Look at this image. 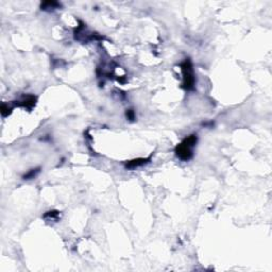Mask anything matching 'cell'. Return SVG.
<instances>
[{"label":"cell","instance_id":"cell-3","mask_svg":"<svg viewBox=\"0 0 272 272\" xmlns=\"http://www.w3.org/2000/svg\"><path fill=\"white\" fill-rule=\"evenodd\" d=\"M149 162H150V158H136V160L130 161L129 163L125 165V167L129 169H134V168L140 167V166L143 165H146Z\"/></svg>","mask_w":272,"mask_h":272},{"label":"cell","instance_id":"cell-2","mask_svg":"<svg viewBox=\"0 0 272 272\" xmlns=\"http://www.w3.org/2000/svg\"><path fill=\"white\" fill-rule=\"evenodd\" d=\"M182 67V71H183V76H184V82L183 85L186 89H192L195 85V76H194V71H192V66H191V62L189 59H186L181 65Z\"/></svg>","mask_w":272,"mask_h":272},{"label":"cell","instance_id":"cell-8","mask_svg":"<svg viewBox=\"0 0 272 272\" xmlns=\"http://www.w3.org/2000/svg\"><path fill=\"white\" fill-rule=\"evenodd\" d=\"M127 117L129 118L130 120H134V119H135V114H134V112H133L132 110H129V111L127 112Z\"/></svg>","mask_w":272,"mask_h":272},{"label":"cell","instance_id":"cell-5","mask_svg":"<svg viewBox=\"0 0 272 272\" xmlns=\"http://www.w3.org/2000/svg\"><path fill=\"white\" fill-rule=\"evenodd\" d=\"M40 172V168H36V169H31L28 173H26L24 176V179L25 180H30V179H34L36 176V174Z\"/></svg>","mask_w":272,"mask_h":272},{"label":"cell","instance_id":"cell-4","mask_svg":"<svg viewBox=\"0 0 272 272\" xmlns=\"http://www.w3.org/2000/svg\"><path fill=\"white\" fill-rule=\"evenodd\" d=\"M35 101H36L35 97L27 96L24 99V101H22V105H24L25 107H29V109H31L32 106H34V105H35Z\"/></svg>","mask_w":272,"mask_h":272},{"label":"cell","instance_id":"cell-1","mask_svg":"<svg viewBox=\"0 0 272 272\" xmlns=\"http://www.w3.org/2000/svg\"><path fill=\"white\" fill-rule=\"evenodd\" d=\"M197 140H198L197 135H190L187 138H185V139L180 143V145L176 146V156L183 161L190 160L191 156H192L191 148L197 143Z\"/></svg>","mask_w":272,"mask_h":272},{"label":"cell","instance_id":"cell-7","mask_svg":"<svg viewBox=\"0 0 272 272\" xmlns=\"http://www.w3.org/2000/svg\"><path fill=\"white\" fill-rule=\"evenodd\" d=\"M59 216V212H55V210H53V212H48L47 214L44 215V217L47 218V217H50L52 218V219H54V218H56Z\"/></svg>","mask_w":272,"mask_h":272},{"label":"cell","instance_id":"cell-6","mask_svg":"<svg viewBox=\"0 0 272 272\" xmlns=\"http://www.w3.org/2000/svg\"><path fill=\"white\" fill-rule=\"evenodd\" d=\"M59 3L58 2H54V1H47V2H44L42 4V9L43 10H47V9H55V7H58Z\"/></svg>","mask_w":272,"mask_h":272}]
</instances>
